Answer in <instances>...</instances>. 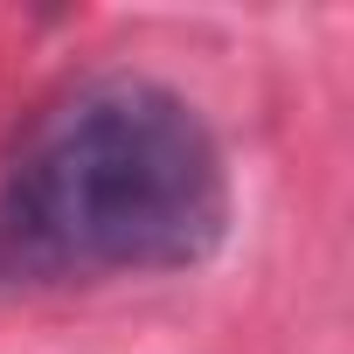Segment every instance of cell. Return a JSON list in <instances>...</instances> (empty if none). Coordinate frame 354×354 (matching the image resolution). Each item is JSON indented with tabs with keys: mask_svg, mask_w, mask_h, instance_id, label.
I'll list each match as a JSON object with an SVG mask.
<instances>
[{
	"mask_svg": "<svg viewBox=\"0 0 354 354\" xmlns=\"http://www.w3.org/2000/svg\"><path fill=\"white\" fill-rule=\"evenodd\" d=\"M236 216L209 118L160 77L97 70L63 84L0 167V271L97 285L195 271Z\"/></svg>",
	"mask_w": 354,
	"mask_h": 354,
	"instance_id": "cell-1",
	"label": "cell"
}]
</instances>
